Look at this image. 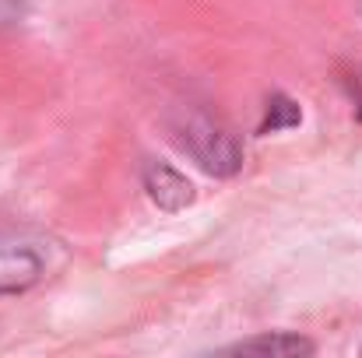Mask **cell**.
<instances>
[{"mask_svg":"<svg viewBox=\"0 0 362 358\" xmlns=\"http://www.w3.org/2000/svg\"><path fill=\"white\" fill-rule=\"evenodd\" d=\"M42 270H46L42 253L32 242L0 232V295H14V292L32 288L42 278Z\"/></svg>","mask_w":362,"mask_h":358,"instance_id":"2","label":"cell"},{"mask_svg":"<svg viewBox=\"0 0 362 358\" xmlns=\"http://www.w3.org/2000/svg\"><path fill=\"white\" fill-rule=\"evenodd\" d=\"M144 190H148V197H151L158 208H165V211H180V208H187V204L194 201L190 179H187L183 172H176L173 165H165V162H151V165L144 169Z\"/></svg>","mask_w":362,"mask_h":358,"instance_id":"3","label":"cell"},{"mask_svg":"<svg viewBox=\"0 0 362 358\" xmlns=\"http://www.w3.org/2000/svg\"><path fill=\"white\" fill-rule=\"evenodd\" d=\"M299 106L292 102V99H285V95H274L271 102H267V117L260 123V133H274V130H285V126H299Z\"/></svg>","mask_w":362,"mask_h":358,"instance_id":"5","label":"cell"},{"mask_svg":"<svg viewBox=\"0 0 362 358\" xmlns=\"http://www.w3.org/2000/svg\"><path fill=\"white\" fill-rule=\"evenodd\" d=\"M229 352H236V355H313L317 348H313V341H306V338H299V334L278 330V334L246 338L240 345H233Z\"/></svg>","mask_w":362,"mask_h":358,"instance_id":"4","label":"cell"},{"mask_svg":"<svg viewBox=\"0 0 362 358\" xmlns=\"http://www.w3.org/2000/svg\"><path fill=\"white\" fill-rule=\"evenodd\" d=\"M180 144L183 151L211 176H233L243 165V148L236 141V133H229L226 126H218L215 119L190 113L180 126Z\"/></svg>","mask_w":362,"mask_h":358,"instance_id":"1","label":"cell"}]
</instances>
